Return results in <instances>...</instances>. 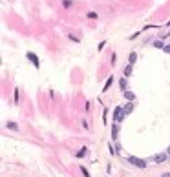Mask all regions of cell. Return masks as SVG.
Masks as SVG:
<instances>
[{
	"instance_id": "1",
	"label": "cell",
	"mask_w": 170,
	"mask_h": 177,
	"mask_svg": "<svg viewBox=\"0 0 170 177\" xmlns=\"http://www.w3.org/2000/svg\"><path fill=\"white\" fill-rule=\"evenodd\" d=\"M126 161L130 162V164H134L135 168H146V166H148L145 159H141V157H135V155H128V157H126Z\"/></svg>"
},
{
	"instance_id": "2",
	"label": "cell",
	"mask_w": 170,
	"mask_h": 177,
	"mask_svg": "<svg viewBox=\"0 0 170 177\" xmlns=\"http://www.w3.org/2000/svg\"><path fill=\"white\" fill-rule=\"evenodd\" d=\"M125 117H126L125 108H123V106H115V108H113V122H123Z\"/></svg>"
},
{
	"instance_id": "3",
	"label": "cell",
	"mask_w": 170,
	"mask_h": 177,
	"mask_svg": "<svg viewBox=\"0 0 170 177\" xmlns=\"http://www.w3.org/2000/svg\"><path fill=\"white\" fill-rule=\"evenodd\" d=\"M26 57H28V59L31 60V62H33V66H35V68H40V60H38V57L35 55V53L28 51V53H26Z\"/></svg>"
},
{
	"instance_id": "4",
	"label": "cell",
	"mask_w": 170,
	"mask_h": 177,
	"mask_svg": "<svg viewBox=\"0 0 170 177\" xmlns=\"http://www.w3.org/2000/svg\"><path fill=\"white\" fill-rule=\"evenodd\" d=\"M168 159V155H167V152H161V153H155L154 157H152V161H155V162H165Z\"/></svg>"
},
{
	"instance_id": "5",
	"label": "cell",
	"mask_w": 170,
	"mask_h": 177,
	"mask_svg": "<svg viewBox=\"0 0 170 177\" xmlns=\"http://www.w3.org/2000/svg\"><path fill=\"white\" fill-rule=\"evenodd\" d=\"M117 135H119V122H113V126H112V141L117 139Z\"/></svg>"
},
{
	"instance_id": "6",
	"label": "cell",
	"mask_w": 170,
	"mask_h": 177,
	"mask_svg": "<svg viewBox=\"0 0 170 177\" xmlns=\"http://www.w3.org/2000/svg\"><path fill=\"white\" fill-rule=\"evenodd\" d=\"M123 108H125V113L128 115V113H132V111H134V108H135V104H134V102H126V104H125Z\"/></svg>"
},
{
	"instance_id": "7",
	"label": "cell",
	"mask_w": 170,
	"mask_h": 177,
	"mask_svg": "<svg viewBox=\"0 0 170 177\" xmlns=\"http://www.w3.org/2000/svg\"><path fill=\"white\" fill-rule=\"evenodd\" d=\"M123 95H125V99L128 100V102H134V100H135V95H134L132 91H128V90H126V91H125Z\"/></svg>"
},
{
	"instance_id": "8",
	"label": "cell",
	"mask_w": 170,
	"mask_h": 177,
	"mask_svg": "<svg viewBox=\"0 0 170 177\" xmlns=\"http://www.w3.org/2000/svg\"><path fill=\"white\" fill-rule=\"evenodd\" d=\"M135 60H137V53H135V51H132L130 53V55H128V64H135Z\"/></svg>"
},
{
	"instance_id": "9",
	"label": "cell",
	"mask_w": 170,
	"mask_h": 177,
	"mask_svg": "<svg viewBox=\"0 0 170 177\" xmlns=\"http://www.w3.org/2000/svg\"><path fill=\"white\" fill-rule=\"evenodd\" d=\"M132 70H134V66H132V64H128V66H125V70H123V73H125V77H130V75H132Z\"/></svg>"
},
{
	"instance_id": "10",
	"label": "cell",
	"mask_w": 170,
	"mask_h": 177,
	"mask_svg": "<svg viewBox=\"0 0 170 177\" xmlns=\"http://www.w3.org/2000/svg\"><path fill=\"white\" fill-rule=\"evenodd\" d=\"M113 84V77H108V80H106V82H104V88H103V91H108V90H110V86Z\"/></svg>"
},
{
	"instance_id": "11",
	"label": "cell",
	"mask_w": 170,
	"mask_h": 177,
	"mask_svg": "<svg viewBox=\"0 0 170 177\" xmlns=\"http://www.w3.org/2000/svg\"><path fill=\"white\" fill-rule=\"evenodd\" d=\"M119 86H121V91H126V86H128V82H126V77H123V79H121L119 80Z\"/></svg>"
},
{
	"instance_id": "12",
	"label": "cell",
	"mask_w": 170,
	"mask_h": 177,
	"mask_svg": "<svg viewBox=\"0 0 170 177\" xmlns=\"http://www.w3.org/2000/svg\"><path fill=\"white\" fill-rule=\"evenodd\" d=\"M86 153H88V148H84V146H83V148H80V150H79V152L75 153V155H77V157L80 159V157H84V155H86Z\"/></svg>"
},
{
	"instance_id": "13",
	"label": "cell",
	"mask_w": 170,
	"mask_h": 177,
	"mask_svg": "<svg viewBox=\"0 0 170 177\" xmlns=\"http://www.w3.org/2000/svg\"><path fill=\"white\" fill-rule=\"evenodd\" d=\"M154 47H157V49H165V46H163L161 40H155V42H154Z\"/></svg>"
},
{
	"instance_id": "14",
	"label": "cell",
	"mask_w": 170,
	"mask_h": 177,
	"mask_svg": "<svg viewBox=\"0 0 170 177\" xmlns=\"http://www.w3.org/2000/svg\"><path fill=\"white\" fill-rule=\"evenodd\" d=\"M8 128H9V130H13V132H17V130H18V126L15 124V122H8Z\"/></svg>"
},
{
	"instance_id": "15",
	"label": "cell",
	"mask_w": 170,
	"mask_h": 177,
	"mask_svg": "<svg viewBox=\"0 0 170 177\" xmlns=\"http://www.w3.org/2000/svg\"><path fill=\"white\" fill-rule=\"evenodd\" d=\"M86 17H88V18H92V20H95V18H99V17H97V13H93V11H90V13H88Z\"/></svg>"
},
{
	"instance_id": "16",
	"label": "cell",
	"mask_w": 170,
	"mask_h": 177,
	"mask_svg": "<svg viewBox=\"0 0 170 177\" xmlns=\"http://www.w3.org/2000/svg\"><path fill=\"white\" fill-rule=\"evenodd\" d=\"M80 172H83V175H84V177H92V175H90V172H88V170H86L84 166H80Z\"/></svg>"
},
{
	"instance_id": "17",
	"label": "cell",
	"mask_w": 170,
	"mask_h": 177,
	"mask_svg": "<svg viewBox=\"0 0 170 177\" xmlns=\"http://www.w3.org/2000/svg\"><path fill=\"white\" fill-rule=\"evenodd\" d=\"M71 0H62V6H64V8H71Z\"/></svg>"
},
{
	"instance_id": "18",
	"label": "cell",
	"mask_w": 170,
	"mask_h": 177,
	"mask_svg": "<svg viewBox=\"0 0 170 177\" xmlns=\"http://www.w3.org/2000/svg\"><path fill=\"white\" fill-rule=\"evenodd\" d=\"M163 51H165V53H170V44H167V46H165V49H163Z\"/></svg>"
},
{
	"instance_id": "19",
	"label": "cell",
	"mask_w": 170,
	"mask_h": 177,
	"mask_svg": "<svg viewBox=\"0 0 170 177\" xmlns=\"http://www.w3.org/2000/svg\"><path fill=\"white\" fill-rule=\"evenodd\" d=\"M167 155H168V157H170V146L167 148Z\"/></svg>"
},
{
	"instance_id": "20",
	"label": "cell",
	"mask_w": 170,
	"mask_h": 177,
	"mask_svg": "<svg viewBox=\"0 0 170 177\" xmlns=\"http://www.w3.org/2000/svg\"><path fill=\"white\" fill-rule=\"evenodd\" d=\"M163 177H170V174H163Z\"/></svg>"
}]
</instances>
